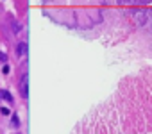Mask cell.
<instances>
[{"instance_id": "1", "label": "cell", "mask_w": 152, "mask_h": 134, "mask_svg": "<svg viewBox=\"0 0 152 134\" xmlns=\"http://www.w3.org/2000/svg\"><path fill=\"white\" fill-rule=\"evenodd\" d=\"M20 93H22L23 98L29 97V91H27V74H23V77H22V81H20Z\"/></svg>"}, {"instance_id": "2", "label": "cell", "mask_w": 152, "mask_h": 134, "mask_svg": "<svg viewBox=\"0 0 152 134\" xmlns=\"http://www.w3.org/2000/svg\"><path fill=\"white\" fill-rule=\"evenodd\" d=\"M25 52H27V45L25 43H20L18 45V55H25Z\"/></svg>"}, {"instance_id": "3", "label": "cell", "mask_w": 152, "mask_h": 134, "mask_svg": "<svg viewBox=\"0 0 152 134\" xmlns=\"http://www.w3.org/2000/svg\"><path fill=\"white\" fill-rule=\"evenodd\" d=\"M2 98H4V100H7V102H11V100H13V98H11V95H9V91H7V90H2Z\"/></svg>"}, {"instance_id": "4", "label": "cell", "mask_w": 152, "mask_h": 134, "mask_svg": "<svg viewBox=\"0 0 152 134\" xmlns=\"http://www.w3.org/2000/svg\"><path fill=\"white\" fill-rule=\"evenodd\" d=\"M13 125H15V127H20V120H18V116H16V114L13 116Z\"/></svg>"}]
</instances>
